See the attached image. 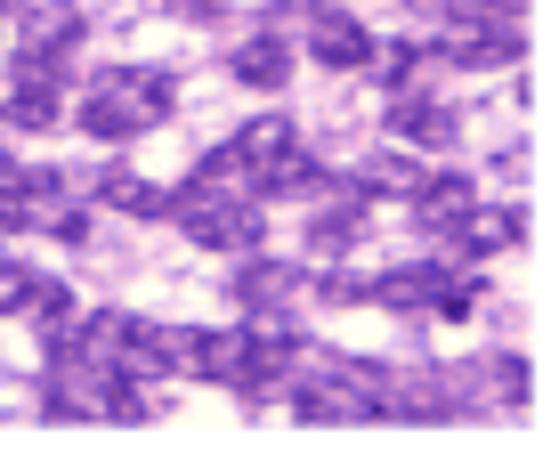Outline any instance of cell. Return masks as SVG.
I'll list each match as a JSON object with an SVG mask.
<instances>
[{
    "instance_id": "cell-1",
    "label": "cell",
    "mask_w": 559,
    "mask_h": 454,
    "mask_svg": "<svg viewBox=\"0 0 559 454\" xmlns=\"http://www.w3.org/2000/svg\"><path fill=\"white\" fill-rule=\"evenodd\" d=\"M170 113V73H106L82 106V130L90 139H139Z\"/></svg>"
},
{
    "instance_id": "cell-2",
    "label": "cell",
    "mask_w": 559,
    "mask_h": 454,
    "mask_svg": "<svg viewBox=\"0 0 559 454\" xmlns=\"http://www.w3.org/2000/svg\"><path fill=\"white\" fill-rule=\"evenodd\" d=\"M170 212H179V227L203 243V252H252L260 243V203L227 195V187H211V179H195L187 195H170Z\"/></svg>"
},
{
    "instance_id": "cell-3",
    "label": "cell",
    "mask_w": 559,
    "mask_h": 454,
    "mask_svg": "<svg viewBox=\"0 0 559 454\" xmlns=\"http://www.w3.org/2000/svg\"><path fill=\"white\" fill-rule=\"evenodd\" d=\"M527 236V212H511V203H462V219H454V252L462 260H487V252H511V243Z\"/></svg>"
},
{
    "instance_id": "cell-4",
    "label": "cell",
    "mask_w": 559,
    "mask_h": 454,
    "mask_svg": "<svg viewBox=\"0 0 559 454\" xmlns=\"http://www.w3.org/2000/svg\"><path fill=\"white\" fill-rule=\"evenodd\" d=\"M73 41H82V16H73V9H25V57H33V65L57 73V57H66Z\"/></svg>"
},
{
    "instance_id": "cell-5",
    "label": "cell",
    "mask_w": 559,
    "mask_h": 454,
    "mask_svg": "<svg viewBox=\"0 0 559 454\" xmlns=\"http://www.w3.org/2000/svg\"><path fill=\"white\" fill-rule=\"evenodd\" d=\"M308 49H317V65H365V25L357 16H341V9H324L317 25H308Z\"/></svg>"
},
{
    "instance_id": "cell-6",
    "label": "cell",
    "mask_w": 559,
    "mask_h": 454,
    "mask_svg": "<svg viewBox=\"0 0 559 454\" xmlns=\"http://www.w3.org/2000/svg\"><path fill=\"white\" fill-rule=\"evenodd\" d=\"M227 73H236L243 89H276L284 73H293V57H284V41H276V33H252V41H236Z\"/></svg>"
},
{
    "instance_id": "cell-7",
    "label": "cell",
    "mask_w": 559,
    "mask_h": 454,
    "mask_svg": "<svg viewBox=\"0 0 559 454\" xmlns=\"http://www.w3.org/2000/svg\"><path fill=\"white\" fill-rule=\"evenodd\" d=\"M390 130H406V139H421V146H447V139H454V113H447V106H430V98H414V89H406V98L390 106Z\"/></svg>"
},
{
    "instance_id": "cell-8",
    "label": "cell",
    "mask_w": 559,
    "mask_h": 454,
    "mask_svg": "<svg viewBox=\"0 0 559 454\" xmlns=\"http://www.w3.org/2000/svg\"><path fill=\"white\" fill-rule=\"evenodd\" d=\"M471 195H478L471 179H421V187H414V212H421V227H454Z\"/></svg>"
},
{
    "instance_id": "cell-9",
    "label": "cell",
    "mask_w": 559,
    "mask_h": 454,
    "mask_svg": "<svg viewBox=\"0 0 559 454\" xmlns=\"http://www.w3.org/2000/svg\"><path fill=\"white\" fill-rule=\"evenodd\" d=\"M106 203H114V212H130V219H170V195L154 179H130V170H114V179H106Z\"/></svg>"
},
{
    "instance_id": "cell-10",
    "label": "cell",
    "mask_w": 559,
    "mask_h": 454,
    "mask_svg": "<svg viewBox=\"0 0 559 454\" xmlns=\"http://www.w3.org/2000/svg\"><path fill=\"white\" fill-rule=\"evenodd\" d=\"M357 187H365V195H414V187H421V163L390 146V155H373V163L357 170Z\"/></svg>"
},
{
    "instance_id": "cell-11",
    "label": "cell",
    "mask_w": 559,
    "mask_h": 454,
    "mask_svg": "<svg viewBox=\"0 0 559 454\" xmlns=\"http://www.w3.org/2000/svg\"><path fill=\"white\" fill-rule=\"evenodd\" d=\"M300 284V268H284V260H252V268L236 276V300L243 309H267V300H284Z\"/></svg>"
},
{
    "instance_id": "cell-12",
    "label": "cell",
    "mask_w": 559,
    "mask_h": 454,
    "mask_svg": "<svg viewBox=\"0 0 559 454\" xmlns=\"http://www.w3.org/2000/svg\"><path fill=\"white\" fill-rule=\"evenodd\" d=\"M438 268H447V260H421V268H397V276H381L373 292L390 300V309H421V300H430V284H438Z\"/></svg>"
},
{
    "instance_id": "cell-13",
    "label": "cell",
    "mask_w": 559,
    "mask_h": 454,
    "mask_svg": "<svg viewBox=\"0 0 559 454\" xmlns=\"http://www.w3.org/2000/svg\"><path fill=\"white\" fill-rule=\"evenodd\" d=\"M357 227H365V187H357V195H341L333 212H317V252H341Z\"/></svg>"
},
{
    "instance_id": "cell-14",
    "label": "cell",
    "mask_w": 559,
    "mask_h": 454,
    "mask_svg": "<svg viewBox=\"0 0 559 454\" xmlns=\"http://www.w3.org/2000/svg\"><path fill=\"white\" fill-rule=\"evenodd\" d=\"M414 65H421V49H414V41H381V49H365V73H381L390 89H406V82H414Z\"/></svg>"
},
{
    "instance_id": "cell-15",
    "label": "cell",
    "mask_w": 559,
    "mask_h": 454,
    "mask_svg": "<svg viewBox=\"0 0 559 454\" xmlns=\"http://www.w3.org/2000/svg\"><path fill=\"white\" fill-rule=\"evenodd\" d=\"M487 382H495V397H503V406H519V397H527V366H519V357H495Z\"/></svg>"
},
{
    "instance_id": "cell-16",
    "label": "cell",
    "mask_w": 559,
    "mask_h": 454,
    "mask_svg": "<svg viewBox=\"0 0 559 454\" xmlns=\"http://www.w3.org/2000/svg\"><path fill=\"white\" fill-rule=\"evenodd\" d=\"M25 300H33V276L16 268V260H0V316H16Z\"/></svg>"
},
{
    "instance_id": "cell-17",
    "label": "cell",
    "mask_w": 559,
    "mask_h": 454,
    "mask_svg": "<svg viewBox=\"0 0 559 454\" xmlns=\"http://www.w3.org/2000/svg\"><path fill=\"white\" fill-rule=\"evenodd\" d=\"M16 9H25V0H0V16H16Z\"/></svg>"
},
{
    "instance_id": "cell-18",
    "label": "cell",
    "mask_w": 559,
    "mask_h": 454,
    "mask_svg": "<svg viewBox=\"0 0 559 454\" xmlns=\"http://www.w3.org/2000/svg\"><path fill=\"white\" fill-rule=\"evenodd\" d=\"M179 9H211V0H179Z\"/></svg>"
}]
</instances>
